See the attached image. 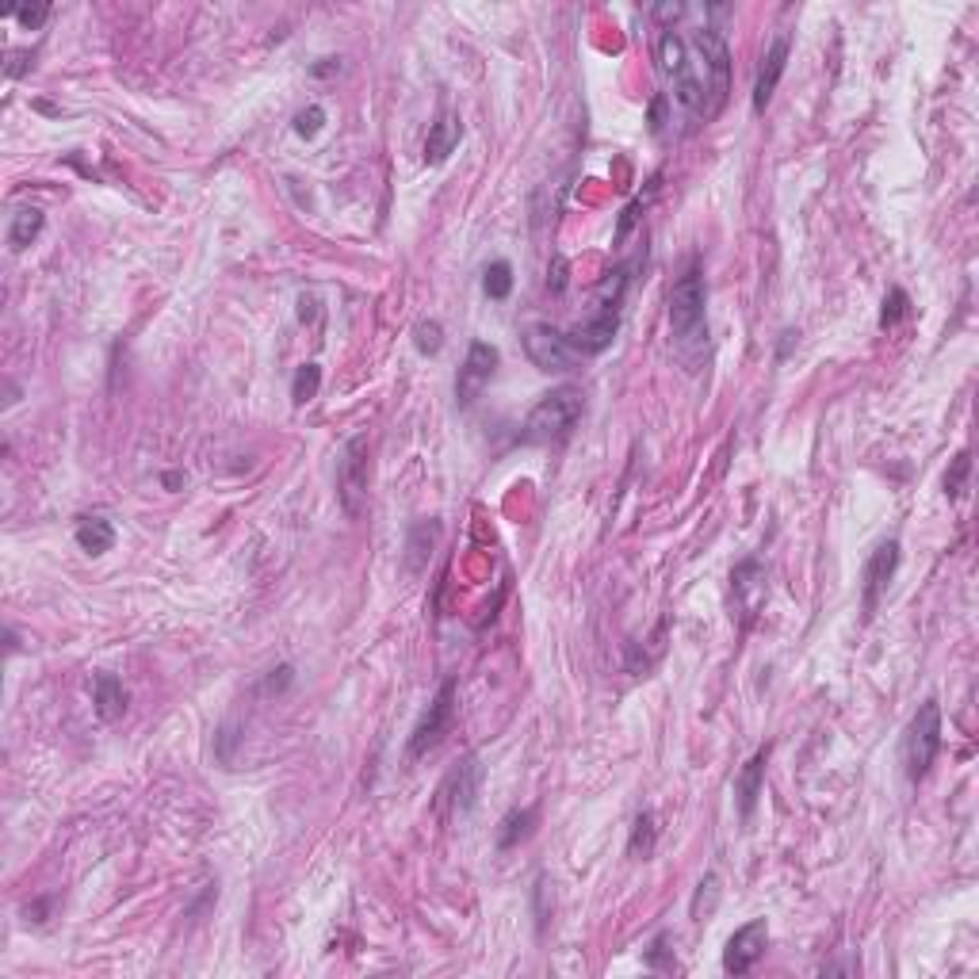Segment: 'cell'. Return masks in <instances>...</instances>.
Segmentation results:
<instances>
[{
	"instance_id": "obj_1",
	"label": "cell",
	"mask_w": 979,
	"mask_h": 979,
	"mask_svg": "<svg viewBox=\"0 0 979 979\" xmlns=\"http://www.w3.org/2000/svg\"><path fill=\"white\" fill-rule=\"evenodd\" d=\"M654 58H658V69L662 77L670 81V96L677 108L685 111L693 123H708V100H704V85L697 77V66L689 58V43L677 35L674 27H666L658 35V46H654Z\"/></svg>"
},
{
	"instance_id": "obj_2",
	"label": "cell",
	"mask_w": 979,
	"mask_h": 979,
	"mask_svg": "<svg viewBox=\"0 0 979 979\" xmlns=\"http://www.w3.org/2000/svg\"><path fill=\"white\" fill-rule=\"evenodd\" d=\"M582 414H586L582 387H555L532 406V414L524 417L521 440L524 444H563L566 436L574 433V425L582 421Z\"/></svg>"
},
{
	"instance_id": "obj_3",
	"label": "cell",
	"mask_w": 979,
	"mask_h": 979,
	"mask_svg": "<svg viewBox=\"0 0 979 979\" xmlns=\"http://www.w3.org/2000/svg\"><path fill=\"white\" fill-rule=\"evenodd\" d=\"M689 58L697 66V77L704 85V100H708V123L716 119L723 104H727V92H731V50L719 27H700L689 39Z\"/></svg>"
},
{
	"instance_id": "obj_4",
	"label": "cell",
	"mask_w": 979,
	"mask_h": 979,
	"mask_svg": "<svg viewBox=\"0 0 979 979\" xmlns=\"http://www.w3.org/2000/svg\"><path fill=\"white\" fill-rule=\"evenodd\" d=\"M704 303H708V283L700 264H689L677 283L670 287V329L681 345H693L700 337H708L704 326Z\"/></svg>"
},
{
	"instance_id": "obj_5",
	"label": "cell",
	"mask_w": 979,
	"mask_h": 979,
	"mask_svg": "<svg viewBox=\"0 0 979 979\" xmlns=\"http://www.w3.org/2000/svg\"><path fill=\"white\" fill-rule=\"evenodd\" d=\"M937 750H941V704L926 700L907 723V735H903V773L907 781H922L934 765Z\"/></svg>"
},
{
	"instance_id": "obj_6",
	"label": "cell",
	"mask_w": 979,
	"mask_h": 979,
	"mask_svg": "<svg viewBox=\"0 0 979 979\" xmlns=\"http://www.w3.org/2000/svg\"><path fill=\"white\" fill-rule=\"evenodd\" d=\"M368 475V436H352L341 452V463H337V498H341V509L352 521L364 517V509H368Z\"/></svg>"
},
{
	"instance_id": "obj_7",
	"label": "cell",
	"mask_w": 979,
	"mask_h": 979,
	"mask_svg": "<svg viewBox=\"0 0 979 979\" xmlns=\"http://www.w3.org/2000/svg\"><path fill=\"white\" fill-rule=\"evenodd\" d=\"M524 356L536 364L540 371H570L582 356L574 352V345L566 341L563 329L547 326V322H536V326L524 329Z\"/></svg>"
},
{
	"instance_id": "obj_8",
	"label": "cell",
	"mask_w": 979,
	"mask_h": 979,
	"mask_svg": "<svg viewBox=\"0 0 979 979\" xmlns=\"http://www.w3.org/2000/svg\"><path fill=\"white\" fill-rule=\"evenodd\" d=\"M452 719H456V681H444L433 704L425 708V716L417 719L414 735H410V758H425L429 750H436L440 739L448 735Z\"/></svg>"
},
{
	"instance_id": "obj_9",
	"label": "cell",
	"mask_w": 979,
	"mask_h": 979,
	"mask_svg": "<svg viewBox=\"0 0 979 979\" xmlns=\"http://www.w3.org/2000/svg\"><path fill=\"white\" fill-rule=\"evenodd\" d=\"M769 949V922L765 918H750L746 926H739L735 934L727 937V949H723V972L727 976H746Z\"/></svg>"
},
{
	"instance_id": "obj_10",
	"label": "cell",
	"mask_w": 979,
	"mask_h": 979,
	"mask_svg": "<svg viewBox=\"0 0 979 979\" xmlns=\"http://www.w3.org/2000/svg\"><path fill=\"white\" fill-rule=\"evenodd\" d=\"M501 364V352L490 345V341H471L467 349V360L456 375V402L459 406H471L475 398L482 394V387L494 379V371Z\"/></svg>"
},
{
	"instance_id": "obj_11",
	"label": "cell",
	"mask_w": 979,
	"mask_h": 979,
	"mask_svg": "<svg viewBox=\"0 0 979 979\" xmlns=\"http://www.w3.org/2000/svg\"><path fill=\"white\" fill-rule=\"evenodd\" d=\"M895 570H899V540H884V544H876V551H872L869 563H865V586H861L865 616H872V612H876L880 597H884V593H888V586H892Z\"/></svg>"
},
{
	"instance_id": "obj_12",
	"label": "cell",
	"mask_w": 979,
	"mask_h": 979,
	"mask_svg": "<svg viewBox=\"0 0 979 979\" xmlns=\"http://www.w3.org/2000/svg\"><path fill=\"white\" fill-rule=\"evenodd\" d=\"M616 329H620V314H612V310H597L589 322L566 329V341H570V345H574V352L586 360V356H601V352L609 349L612 341H616Z\"/></svg>"
},
{
	"instance_id": "obj_13",
	"label": "cell",
	"mask_w": 979,
	"mask_h": 979,
	"mask_svg": "<svg viewBox=\"0 0 979 979\" xmlns=\"http://www.w3.org/2000/svg\"><path fill=\"white\" fill-rule=\"evenodd\" d=\"M731 589H735V605L739 612L750 620L754 612L765 605V593H769V582H765V566L758 559H746L731 570Z\"/></svg>"
},
{
	"instance_id": "obj_14",
	"label": "cell",
	"mask_w": 979,
	"mask_h": 979,
	"mask_svg": "<svg viewBox=\"0 0 979 979\" xmlns=\"http://www.w3.org/2000/svg\"><path fill=\"white\" fill-rule=\"evenodd\" d=\"M784 66H788V39L777 35V39L769 43V50H765L762 69H758V81H754V100H750V104H754L758 115L769 108V100H773V92H777V85H781V77H784Z\"/></svg>"
},
{
	"instance_id": "obj_15",
	"label": "cell",
	"mask_w": 979,
	"mask_h": 979,
	"mask_svg": "<svg viewBox=\"0 0 979 979\" xmlns=\"http://www.w3.org/2000/svg\"><path fill=\"white\" fill-rule=\"evenodd\" d=\"M479 788H482V762L479 754H471V758H463V762L452 769V777H448V800L456 807V815H467L475 800H479Z\"/></svg>"
},
{
	"instance_id": "obj_16",
	"label": "cell",
	"mask_w": 979,
	"mask_h": 979,
	"mask_svg": "<svg viewBox=\"0 0 979 979\" xmlns=\"http://www.w3.org/2000/svg\"><path fill=\"white\" fill-rule=\"evenodd\" d=\"M459 138H463L459 115L456 111H444L433 127H429V138H425V165H444L456 153Z\"/></svg>"
},
{
	"instance_id": "obj_17",
	"label": "cell",
	"mask_w": 979,
	"mask_h": 979,
	"mask_svg": "<svg viewBox=\"0 0 979 979\" xmlns=\"http://www.w3.org/2000/svg\"><path fill=\"white\" fill-rule=\"evenodd\" d=\"M765 765H769V746H762V750H758L750 762L742 765L739 777H735V800H739L742 819H750V815H754V804H758L762 784H765Z\"/></svg>"
},
{
	"instance_id": "obj_18",
	"label": "cell",
	"mask_w": 979,
	"mask_h": 979,
	"mask_svg": "<svg viewBox=\"0 0 979 979\" xmlns=\"http://www.w3.org/2000/svg\"><path fill=\"white\" fill-rule=\"evenodd\" d=\"M92 704H96V716L115 723V719L127 712V689L115 674H96L92 677Z\"/></svg>"
},
{
	"instance_id": "obj_19",
	"label": "cell",
	"mask_w": 979,
	"mask_h": 979,
	"mask_svg": "<svg viewBox=\"0 0 979 979\" xmlns=\"http://www.w3.org/2000/svg\"><path fill=\"white\" fill-rule=\"evenodd\" d=\"M43 226H46V215L39 211V207H20V211L12 215V222H8V249H12V253H23L31 241L43 234Z\"/></svg>"
},
{
	"instance_id": "obj_20",
	"label": "cell",
	"mask_w": 979,
	"mask_h": 979,
	"mask_svg": "<svg viewBox=\"0 0 979 979\" xmlns=\"http://www.w3.org/2000/svg\"><path fill=\"white\" fill-rule=\"evenodd\" d=\"M77 544L88 555H104L115 547V528H111L108 517H81L77 521Z\"/></svg>"
},
{
	"instance_id": "obj_21",
	"label": "cell",
	"mask_w": 979,
	"mask_h": 979,
	"mask_svg": "<svg viewBox=\"0 0 979 979\" xmlns=\"http://www.w3.org/2000/svg\"><path fill=\"white\" fill-rule=\"evenodd\" d=\"M536 819H540V807H524V811H509V815L501 819L498 846H501V849L521 846L524 838H528V834L536 830Z\"/></svg>"
},
{
	"instance_id": "obj_22",
	"label": "cell",
	"mask_w": 979,
	"mask_h": 979,
	"mask_svg": "<svg viewBox=\"0 0 979 979\" xmlns=\"http://www.w3.org/2000/svg\"><path fill=\"white\" fill-rule=\"evenodd\" d=\"M482 291L490 295V299H509V291H513V264L509 261H494L486 264V272H482Z\"/></svg>"
},
{
	"instance_id": "obj_23",
	"label": "cell",
	"mask_w": 979,
	"mask_h": 979,
	"mask_svg": "<svg viewBox=\"0 0 979 979\" xmlns=\"http://www.w3.org/2000/svg\"><path fill=\"white\" fill-rule=\"evenodd\" d=\"M654 838H658V830H654V815H651V811H639V815H635V823H631L628 853H631V857H651Z\"/></svg>"
},
{
	"instance_id": "obj_24",
	"label": "cell",
	"mask_w": 979,
	"mask_h": 979,
	"mask_svg": "<svg viewBox=\"0 0 979 979\" xmlns=\"http://www.w3.org/2000/svg\"><path fill=\"white\" fill-rule=\"evenodd\" d=\"M716 907H719V876H716V872H708V876L697 884V895H693V907H689V914H693V922H704V918L716 911Z\"/></svg>"
},
{
	"instance_id": "obj_25",
	"label": "cell",
	"mask_w": 979,
	"mask_h": 979,
	"mask_svg": "<svg viewBox=\"0 0 979 979\" xmlns=\"http://www.w3.org/2000/svg\"><path fill=\"white\" fill-rule=\"evenodd\" d=\"M318 387H322V368L318 364H303L291 379V398L295 406H306L310 398H318Z\"/></svg>"
},
{
	"instance_id": "obj_26",
	"label": "cell",
	"mask_w": 979,
	"mask_h": 979,
	"mask_svg": "<svg viewBox=\"0 0 979 979\" xmlns=\"http://www.w3.org/2000/svg\"><path fill=\"white\" fill-rule=\"evenodd\" d=\"M911 314V295L903 291V287H892L888 295H884V310H880V329H895L903 318Z\"/></svg>"
},
{
	"instance_id": "obj_27",
	"label": "cell",
	"mask_w": 979,
	"mask_h": 979,
	"mask_svg": "<svg viewBox=\"0 0 979 979\" xmlns=\"http://www.w3.org/2000/svg\"><path fill=\"white\" fill-rule=\"evenodd\" d=\"M414 345L421 356H436V352L444 349V326L436 318H421L414 326Z\"/></svg>"
},
{
	"instance_id": "obj_28",
	"label": "cell",
	"mask_w": 979,
	"mask_h": 979,
	"mask_svg": "<svg viewBox=\"0 0 979 979\" xmlns=\"http://www.w3.org/2000/svg\"><path fill=\"white\" fill-rule=\"evenodd\" d=\"M50 4H16V8H8V16L12 20H20V27L23 31H39L46 20H50Z\"/></svg>"
},
{
	"instance_id": "obj_29",
	"label": "cell",
	"mask_w": 979,
	"mask_h": 979,
	"mask_svg": "<svg viewBox=\"0 0 979 979\" xmlns=\"http://www.w3.org/2000/svg\"><path fill=\"white\" fill-rule=\"evenodd\" d=\"M670 953H674V949H670V934H658L651 941V949L643 953V960H647V968H654V972H662V968L674 972V957H670Z\"/></svg>"
},
{
	"instance_id": "obj_30",
	"label": "cell",
	"mask_w": 979,
	"mask_h": 979,
	"mask_svg": "<svg viewBox=\"0 0 979 979\" xmlns=\"http://www.w3.org/2000/svg\"><path fill=\"white\" fill-rule=\"evenodd\" d=\"M326 127V108H318V104H310L295 115V134L299 138H318V131Z\"/></svg>"
},
{
	"instance_id": "obj_31",
	"label": "cell",
	"mask_w": 979,
	"mask_h": 979,
	"mask_svg": "<svg viewBox=\"0 0 979 979\" xmlns=\"http://www.w3.org/2000/svg\"><path fill=\"white\" fill-rule=\"evenodd\" d=\"M968 471H972V459H968V452H960V456L953 459V467L945 471V494H949V498H960V494H964Z\"/></svg>"
},
{
	"instance_id": "obj_32",
	"label": "cell",
	"mask_w": 979,
	"mask_h": 979,
	"mask_svg": "<svg viewBox=\"0 0 979 979\" xmlns=\"http://www.w3.org/2000/svg\"><path fill=\"white\" fill-rule=\"evenodd\" d=\"M31 66H35V62H31V50H8V62H4V73H8V77H23Z\"/></svg>"
},
{
	"instance_id": "obj_33",
	"label": "cell",
	"mask_w": 979,
	"mask_h": 979,
	"mask_svg": "<svg viewBox=\"0 0 979 979\" xmlns=\"http://www.w3.org/2000/svg\"><path fill=\"white\" fill-rule=\"evenodd\" d=\"M234 746H238L234 727H222V731H218V762H222V765L234 762Z\"/></svg>"
},
{
	"instance_id": "obj_34",
	"label": "cell",
	"mask_w": 979,
	"mask_h": 979,
	"mask_svg": "<svg viewBox=\"0 0 979 979\" xmlns=\"http://www.w3.org/2000/svg\"><path fill=\"white\" fill-rule=\"evenodd\" d=\"M685 16V4H658L654 8V20H662V23H677Z\"/></svg>"
},
{
	"instance_id": "obj_35",
	"label": "cell",
	"mask_w": 979,
	"mask_h": 979,
	"mask_svg": "<svg viewBox=\"0 0 979 979\" xmlns=\"http://www.w3.org/2000/svg\"><path fill=\"white\" fill-rule=\"evenodd\" d=\"M796 337H800L796 329H784V333H781V349H777V360H788V352H792V345H796Z\"/></svg>"
},
{
	"instance_id": "obj_36",
	"label": "cell",
	"mask_w": 979,
	"mask_h": 979,
	"mask_svg": "<svg viewBox=\"0 0 979 979\" xmlns=\"http://www.w3.org/2000/svg\"><path fill=\"white\" fill-rule=\"evenodd\" d=\"M337 69H341V62H337V58H322V62L310 69V73H314V77H329V73H337Z\"/></svg>"
},
{
	"instance_id": "obj_37",
	"label": "cell",
	"mask_w": 979,
	"mask_h": 979,
	"mask_svg": "<svg viewBox=\"0 0 979 979\" xmlns=\"http://www.w3.org/2000/svg\"><path fill=\"white\" fill-rule=\"evenodd\" d=\"M551 272H555V280H551V287H555V291H563V283H566V261H563V257H555V264H551Z\"/></svg>"
},
{
	"instance_id": "obj_38",
	"label": "cell",
	"mask_w": 979,
	"mask_h": 979,
	"mask_svg": "<svg viewBox=\"0 0 979 979\" xmlns=\"http://www.w3.org/2000/svg\"><path fill=\"white\" fill-rule=\"evenodd\" d=\"M314 306H318V303H314V299H306V295H303V299H299V318H303V322H310V318L318 314Z\"/></svg>"
},
{
	"instance_id": "obj_39",
	"label": "cell",
	"mask_w": 979,
	"mask_h": 979,
	"mask_svg": "<svg viewBox=\"0 0 979 979\" xmlns=\"http://www.w3.org/2000/svg\"><path fill=\"white\" fill-rule=\"evenodd\" d=\"M4 639H8V654H16V651H20V639H16V631H12V628L4 631Z\"/></svg>"
}]
</instances>
